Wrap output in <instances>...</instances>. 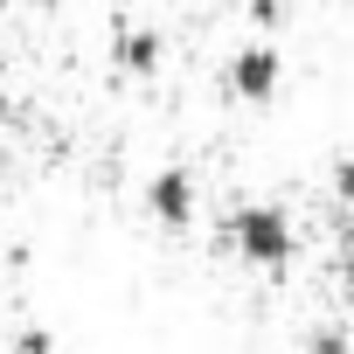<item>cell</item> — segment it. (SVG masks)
<instances>
[{"mask_svg": "<svg viewBox=\"0 0 354 354\" xmlns=\"http://www.w3.org/2000/svg\"><path fill=\"white\" fill-rule=\"evenodd\" d=\"M230 250H236L250 271H285V264L299 257V230H292V216H285L278 202H243V209L230 216Z\"/></svg>", "mask_w": 354, "mask_h": 354, "instance_id": "cell-1", "label": "cell"}, {"mask_svg": "<svg viewBox=\"0 0 354 354\" xmlns=\"http://www.w3.org/2000/svg\"><path fill=\"white\" fill-rule=\"evenodd\" d=\"M223 84H230V97H236V104H271V97H278V84H285V56H278L271 42H243V49L230 56Z\"/></svg>", "mask_w": 354, "mask_h": 354, "instance_id": "cell-2", "label": "cell"}, {"mask_svg": "<svg viewBox=\"0 0 354 354\" xmlns=\"http://www.w3.org/2000/svg\"><path fill=\"white\" fill-rule=\"evenodd\" d=\"M146 216L160 223V230H195V216H202V188H195V174L188 167H160L153 181H146Z\"/></svg>", "mask_w": 354, "mask_h": 354, "instance_id": "cell-3", "label": "cell"}, {"mask_svg": "<svg viewBox=\"0 0 354 354\" xmlns=\"http://www.w3.org/2000/svg\"><path fill=\"white\" fill-rule=\"evenodd\" d=\"M160 56H167V42H160L153 28H118V70H125V77H153Z\"/></svg>", "mask_w": 354, "mask_h": 354, "instance_id": "cell-4", "label": "cell"}, {"mask_svg": "<svg viewBox=\"0 0 354 354\" xmlns=\"http://www.w3.org/2000/svg\"><path fill=\"white\" fill-rule=\"evenodd\" d=\"M306 354H354V340H347L340 326H319V333L306 340Z\"/></svg>", "mask_w": 354, "mask_h": 354, "instance_id": "cell-5", "label": "cell"}, {"mask_svg": "<svg viewBox=\"0 0 354 354\" xmlns=\"http://www.w3.org/2000/svg\"><path fill=\"white\" fill-rule=\"evenodd\" d=\"M15 354H56V333H49V326H21Z\"/></svg>", "mask_w": 354, "mask_h": 354, "instance_id": "cell-6", "label": "cell"}, {"mask_svg": "<svg viewBox=\"0 0 354 354\" xmlns=\"http://www.w3.org/2000/svg\"><path fill=\"white\" fill-rule=\"evenodd\" d=\"M333 195H340V209H354V153H340V167H333Z\"/></svg>", "mask_w": 354, "mask_h": 354, "instance_id": "cell-7", "label": "cell"}, {"mask_svg": "<svg viewBox=\"0 0 354 354\" xmlns=\"http://www.w3.org/2000/svg\"><path fill=\"white\" fill-rule=\"evenodd\" d=\"M8 15H15V0H0V21H8Z\"/></svg>", "mask_w": 354, "mask_h": 354, "instance_id": "cell-8", "label": "cell"}, {"mask_svg": "<svg viewBox=\"0 0 354 354\" xmlns=\"http://www.w3.org/2000/svg\"><path fill=\"white\" fill-rule=\"evenodd\" d=\"M347 243H354V209H347Z\"/></svg>", "mask_w": 354, "mask_h": 354, "instance_id": "cell-9", "label": "cell"}]
</instances>
